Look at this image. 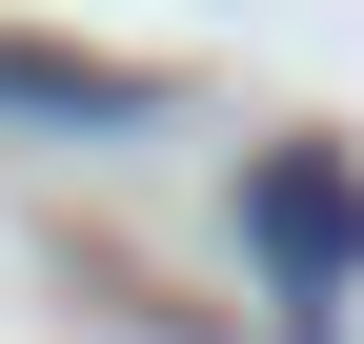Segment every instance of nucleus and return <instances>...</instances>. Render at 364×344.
<instances>
[{"label":"nucleus","mask_w":364,"mask_h":344,"mask_svg":"<svg viewBox=\"0 0 364 344\" xmlns=\"http://www.w3.org/2000/svg\"><path fill=\"white\" fill-rule=\"evenodd\" d=\"M243 243H263V284H284V324L324 344V304L364 284V162H324V142H263V162H243Z\"/></svg>","instance_id":"obj_1"},{"label":"nucleus","mask_w":364,"mask_h":344,"mask_svg":"<svg viewBox=\"0 0 364 344\" xmlns=\"http://www.w3.org/2000/svg\"><path fill=\"white\" fill-rule=\"evenodd\" d=\"M0 122H162V61H102V41H0Z\"/></svg>","instance_id":"obj_2"}]
</instances>
